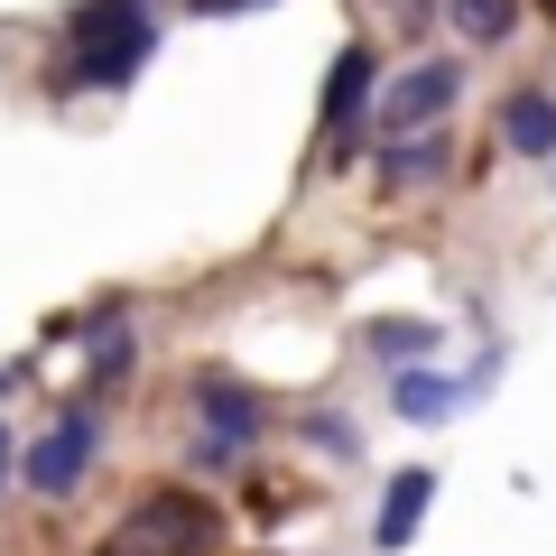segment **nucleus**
<instances>
[{
  "label": "nucleus",
  "mask_w": 556,
  "mask_h": 556,
  "mask_svg": "<svg viewBox=\"0 0 556 556\" xmlns=\"http://www.w3.org/2000/svg\"><path fill=\"white\" fill-rule=\"evenodd\" d=\"M437 510V464H408V473H390V492H380V519H371V547L399 556L417 538V519Z\"/></svg>",
  "instance_id": "0eeeda50"
},
{
  "label": "nucleus",
  "mask_w": 556,
  "mask_h": 556,
  "mask_svg": "<svg viewBox=\"0 0 556 556\" xmlns=\"http://www.w3.org/2000/svg\"><path fill=\"white\" fill-rule=\"evenodd\" d=\"M399 10H408L399 28H427V20H437V0H399Z\"/></svg>",
  "instance_id": "2eb2a0df"
},
{
  "label": "nucleus",
  "mask_w": 556,
  "mask_h": 556,
  "mask_svg": "<svg viewBox=\"0 0 556 556\" xmlns=\"http://www.w3.org/2000/svg\"><path fill=\"white\" fill-rule=\"evenodd\" d=\"M501 149H510V159H556V93L547 84L501 93Z\"/></svg>",
  "instance_id": "6e6552de"
},
{
  "label": "nucleus",
  "mask_w": 556,
  "mask_h": 556,
  "mask_svg": "<svg viewBox=\"0 0 556 556\" xmlns=\"http://www.w3.org/2000/svg\"><path fill=\"white\" fill-rule=\"evenodd\" d=\"M93 455H102V399H84V390H75V399L56 408V427H47V437L28 445V464H20V473H28V492L65 501L84 473H93Z\"/></svg>",
  "instance_id": "7ed1b4c3"
},
{
  "label": "nucleus",
  "mask_w": 556,
  "mask_h": 556,
  "mask_svg": "<svg viewBox=\"0 0 556 556\" xmlns=\"http://www.w3.org/2000/svg\"><path fill=\"white\" fill-rule=\"evenodd\" d=\"M464 93V65H445V56H427V65H408V75L390 84V93H371V112H380V130H437L445 121V102Z\"/></svg>",
  "instance_id": "39448f33"
},
{
  "label": "nucleus",
  "mask_w": 556,
  "mask_h": 556,
  "mask_svg": "<svg viewBox=\"0 0 556 556\" xmlns=\"http://www.w3.org/2000/svg\"><path fill=\"white\" fill-rule=\"evenodd\" d=\"M464 399H473V380H445V371H427V362H408V371L390 380V408L417 417V427H445Z\"/></svg>",
  "instance_id": "1a4fd4ad"
},
{
  "label": "nucleus",
  "mask_w": 556,
  "mask_h": 556,
  "mask_svg": "<svg viewBox=\"0 0 556 556\" xmlns=\"http://www.w3.org/2000/svg\"><path fill=\"white\" fill-rule=\"evenodd\" d=\"M195 417H204V445H223V455H241L269 427L260 390H241V380H195Z\"/></svg>",
  "instance_id": "423d86ee"
},
{
  "label": "nucleus",
  "mask_w": 556,
  "mask_h": 556,
  "mask_svg": "<svg viewBox=\"0 0 556 556\" xmlns=\"http://www.w3.org/2000/svg\"><path fill=\"white\" fill-rule=\"evenodd\" d=\"M306 437H316L325 455H343V464L362 455V437H353V417H334V408H316V417H306Z\"/></svg>",
  "instance_id": "ddd939ff"
},
{
  "label": "nucleus",
  "mask_w": 556,
  "mask_h": 556,
  "mask_svg": "<svg viewBox=\"0 0 556 556\" xmlns=\"http://www.w3.org/2000/svg\"><path fill=\"white\" fill-rule=\"evenodd\" d=\"M371 84H380V65H371V47L353 38L334 56V75H325V167H353L362 121H371Z\"/></svg>",
  "instance_id": "20e7f679"
},
{
  "label": "nucleus",
  "mask_w": 556,
  "mask_h": 556,
  "mask_svg": "<svg viewBox=\"0 0 556 556\" xmlns=\"http://www.w3.org/2000/svg\"><path fill=\"white\" fill-rule=\"evenodd\" d=\"M0 390H10V380H0Z\"/></svg>",
  "instance_id": "f3484780"
},
{
  "label": "nucleus",
  "mask_w": 556,
  "mask_h": 556,
  "mask_svg": "<svg viewBox=\"0 0 556 556\" xmlns=\"http://www.w3.org/2000/svg\"><path fill=\"white\" fill-rule=\"evenodd\" d=\"M159 56V20L139 0H84L65 20V75L56 93H121L139 65Z\"/></svg>",
  "instance_id": "f257e3e1"
},
{
  "label": "nucleus",
  "mask_w": 556,
  "mask_h": 556,
  "mask_svg": "<svg viewBox=\"0 0 556 556\" xmlns=\"http://www.w3.org/2000/svg\"><path fill=\"white\" fill-rule=\"evenodd\" d=\"M437 20H455L473 47H501L519 38V0H437Z\"/></svg>",
  "instance_id": "9b49d317"
},
{
  "label": "nucleus",
  "mask_w": 556,
  "mask_h": 556,
  "mask_svg": "<svg viewBox=\"0 0 556 556\" xmlns=\"http://www.w3.org/2000/svg\"><path fill=\"white\" fill-rule=\"evenodd\" d=\"M445 177V139L437 130H399L380 149V195H408V186H437Z\"/></svg>",
  "instance_id": "9d476101"
},
{
  "label": "nucleus",
  "mask_w": 556,
  "mask_h": 556,
  "mask_svg": "<svg viewBox=\"0 0 556 556\" xmlns=\"http://www.w3.org/2000/svg\"><path fill=\"white\" fill-rule=\"evenodd\" d=\"M437 343H445V325H427V316H380L371 325V353L380 362H427Z\"/></svg>",
  "instance_id": "f8f14e48"
},
{
  "label": "nucleus",
  "mask_w": 556,
  "mask_h": 556,
  "mask_svg": "<svg viewBox=\"0 0 556 556\" xmlns=\"http://www.w3.org/2000/svg\"><path fill=\"white\" fill-rule=\"evenodd\" d=\"M241 10H269V0H195V20H241Z\"/></svg>",
  "instance_id": "4468645a"
},
{
  "label": "nucleus",
  "mask_w": 556,
  "mask_h": 556,
  "mask_svg": "<svg viewBox=\"0 0 556 556\" xmlns=\"http://www.w3.org/2000/svg\"><path fill=\"white\" fill-rule=\"evenodd\" d=\"M0 473H10V437H0Z\"/></svg>",
  "instance_id": "dca6fc26"
},
{
  "label": "nucleus",
  "mask_w": 556,
  "mask_h": 556,
  "mask_svg": "<svg viewBox=\"0 0 556 556\" xmlns=\"http://www.w3.org/2000/svg\"><path fill=\"white\" fill-rule=\"evenodd\" d=\"M102 556H223V510L195 501L186 482H159V492H139L112 519Z\"/></svg>",
  "instance_id": "f03ea898"
}]
</instances>
